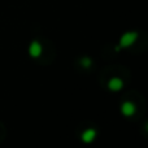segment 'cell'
I'll list each match as a JSON object with an SVG mask.
<instances>
[{"mask_svg": "<svg viewBox=\"0 0 148 148\" xmlns=\"http://www.w3.org/2000/svg\"><path fill=\"white\" fill-rule=\"evenodd\" d=\"M136 38H138V34L136 33H126V34H123L122 38H121V42H120L121 47L131 46V44L136 40Z\"/></svg>", "mask_w": 148, "mask_h": 148, "instance_id": "obj_1", "label": "cell"}, {"mask_svg": "<svg viewBox=\"0 0 148 148\" xmlns=\"http://www.w3.org/2000/svg\"><path fill=\"white\" fill-rule=\"evenodd\" d=\"M40 53H42V46L38 42H33L30 46V55L33 57H38L40 56Z\"/></svg>", "mask_w": 148, "mask_h": 148, "instance_id": "obj_2", "label": "cell"}, {"mask_svg": "<svg viewBox=\"0 0 148 148\" xmlns=\"http://www.w3.org/2000/svg\"><path fill=\"white\" fill-rule=\"evenodd\" d=\"M108 86H109L110 90H113V91H117V90L122 88L123 83H122V81H121V79L113 78V79H110V81H109V84H108Z\"/></svg>", "mask_w": 148, "mask_h": 148, "instance_id": "obj_3", "label": "cell"}, {"mask_svg": "<svg viewBox=\"0 0 148 148\" xmlns=\"http://www.w3.org/2000/svg\"><path fill=\"white\" fill-rule=\"evenodd\" d=\"M135 112V107H134L133 103H123L122 105V113L125 116H131Z\"/></svg>", "mask_w": 148, "mask_h": 148, "instance_id": "obj_4", "label": "cell"}, {"mask_svg": "<svg viewBox=\"0 0 148 148\" xmlns=\"http://www.w3.org/2000/svg\"><path fill=\"white\" fill-rule=\"evenodd\" d=\"M95 135H96L95 130H86L83 134H82V139H83V142L88 143V142H92V140H94Z\"/></svg>", "mask_w": 148, "mask_h": 148, "instance_id": "obj_5", "label": "cell"}, {"mask_svg": "<svg viewBox=\"0 0 148 148\" xmlns=\"http://www.w3.org/2000/svg\"><path fill=\"white\" fill-rule=\"evenodd\" d=\"M82 65H83V66H86V68H88L90 65H91L90 59H86V57H84V59H82Z\"/></svg>", "mask_w": 148, "mask_h": 148, "instance_id": "obj_6", "label": "cell"}]
</instances>
